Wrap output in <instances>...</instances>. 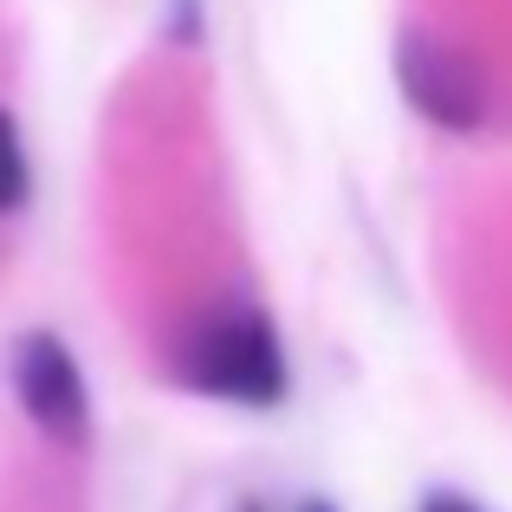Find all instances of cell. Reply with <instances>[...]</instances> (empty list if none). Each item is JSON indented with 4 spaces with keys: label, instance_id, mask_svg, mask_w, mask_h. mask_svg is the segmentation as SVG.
<instances>
[{
    "label": "cell",
    "instance_id": "6da1fadb",
    "mask_svg": "<svg viewBox=\"0 0 512 512\" xmlns=\"http://www.w3.org/2000/svg\"><path fill=\"white\" fill-rule=\"evenodd\" d=\"M182 363L201 396L240 402V409H279L286 402V344H279L273 318L253 312V305L208 318Z\"/></svg>",
    "mask_w": 512,
    "mask_h": 512
},
{
    "label": "cell",
    "instance_id": "7a4b0ae2",
    "mask_svg": "<svg viewBox=\"0 0 512 512\" xmlns=\"http://www.w3.org/2000/svg\"><path fill=\"white\" fill-rule=\"evenodd\" d=\"M13 396L33 415L39 435L65 441V448L91 435L85 370H78V357L65 350V338H52V331H26V338L13 344Z\"/></svg>",
    "mask_w": 512,
    "mask_h": 512
},
{
    "label": "cell",
    "instance_id": "3957f363",
    "mask_svg": "<svg viewBox=\"0 0 512 512\" xmlns=\"http://www.w3.org/2000/svg\"><path fill=\"white\" fill-rule=\"evenodd\" d=\"M396 85H402V98H409L415 117L454 130V137L487 124V85H480V72L454 46H441V39H428V33L396 39Z\"/></svg>",
    "mask_w": 512,
    "mask_h": 512
},
{
    "label": "cell",
    "instance_id": "277c9868",
    "mask_svg": "<svg viewBox=\"0 0 512 512\" xmlns=\"http://www.w3.org/2000/svg\"><path fill=\"white\" fill-rule=\"evenodd\" d=\"M33 188V169H26V143H20V124L0 111V214H13Z\"/></svg>",
    "mask_w": 512,
    "mask_h": 512
},
{
    "label": "cell",
    "instance_id": "5b68a950",
    "mask_svg": "<svg viewBox=\"0 0 512 512\" xmlns=\"http://www.w3.org/2000/svg\"><path fill=\"white\" fill-rule=\"evenodd\" d=\"M422 512H480L474 500H461V493H435V500H428Z\"/></svg>",
    "mask_w": 512,
    "mask_h": 512
},
{
    "label": "cell",
    "instance_id": "8992f818",
    "mask_svg": "<svg viewBox=\"0 0 512 512\" xmlns=\"http://www.w3.org/2000/svg\"><path fill=\"white\" fill-rule=\"evenodd\" d=\"M299 512H338V506H325V500H312V506H299Z\"/></svg>",
    "mask_w": 512,
    "mask_h": 512
}]
</instances>
